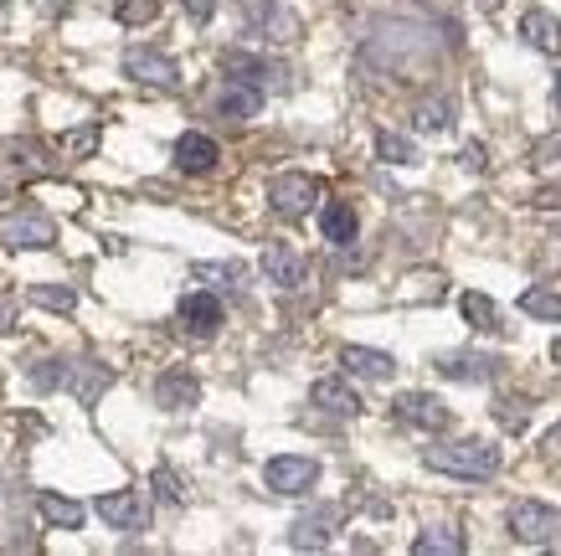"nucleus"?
<instances>
[{"label":"nucleus","mask_w":561,"mask_h":556,"mask_svg":"<svg viewBox=\"0 0 561 556\" xmlns=\"http://www.w3.org/2000/svg\"><path fill=\"white\" fill-rule=\"evenodd\" d=\"M536 206H546V212H551V206H561V191H541V196H536Z\"/></svg>","instance_id":"38"},{"label":"nucleus","mask_w":561,"mask_h":556,"mask_svg":"<svg viewBox=\"0 0 561 556\" xmlns=\"http://www.w3.org/2000/svg\"><path fill=\"white\" fill-rule=\"evenodd\" d=\"M257 109H263V88H253V83H238V78H227V88L217 93V114L221 118H253Z\"/></svg>","instance_id":"20"},{"label":"nucleus","mask_w":561,"mask_h":556,"mask_svg":"<svg viewBox=\"0 0 561 556\" xmlns=\"http://www.w3.org/2000/svg\"><path fill=\"white\" fill-rule=\"evenodd\" d=\"M32 304H42V309H57V315H68L72 304H78V294H72L68 284H36L32 288Z\"/></svg>","instance_id":"30"},{"label":"nucleus","mask_w":561,"mask_h":556,"mask_svg":"<svg viewBox=\"0 0 561 556\" xmlns=\"http://www.w3.org/2000/svg\"><path fill=\"white\" fill-rule=\"evenodd\" d=\"M257 269H263V279H268L273 288H299L305 284V258L294 253L289 242H268L263 258H257Z\"/></svg>","instance_id":"12"},{"label":"nucleus","mask_w":561,"mask_h":556,"mask_svg":"<svg viewBox=\"0 0 561 556\" xmlns=\"http://www.w3.org/2000/svg\"><path fill=\"white\" fill-rule=\"evenodd\" d=\"M181 5H186L196 21H211V16H217V0H181Z\"/></svg>","instance_id":"36"},{"label":"nucleus","mask_w":561,"mask_h":556,"mask_svg":"<svg viewBox=\"0 0 561 556\" xmlns=\"http://www.w3.org/2000/svg\"><path fill=\"white\" fill-rule=\"evenodd\" d=\"M0 191H5V181H0Z\"/></svg>","instance_id":"43"},{"label":"nucleus","mask_w":561,"mask_h":556,"mask_svg":"<svg viewBox=\"0 0 561 556\" xmlns=\"http://www.w3.org/2000/svg\"><path fill=\"white\" fill-rule=\"evenodd\" d=\"M99 135H103L99 124H83V129H68L57 145H62V155H78V160H83V155L99 150Z\"/></svg>","instance_id":"32"},{"label":"nucleus","mask_w":561,"mask_h":556,"mask_svg":"<svg viewBox=\"0 0 561 556\" xmlns=\"http://www.w3.org/2000/svg\"><path fill=\"white\" fill-rule=\"evenodd\" d=\"M546 449H557V454H561V422L551 428V433H546Z\"/></svg>","instance_id":"39"},{"label":"nucleus","mask_w":561,"mask_h":556,"mask_svg":"<svg viewBox=\"0 0 561 556\" xmlns=\"http://www.w3.org/2000/svg\"><path fill=\"white\" fill-rule=\"evenodd\" d=\"M68 382V361H42V366L32 371V387L36 392H57Z\"/></svg>","instance_id":"34"},{"label":"nucleus","mask_w":561,"mask_h":556,"mask_svg":"<svg viewBox=\"0 0 561 556\" xmlns=\"http://www.w3.org/2000/svg\"><path fill=\"white\" fill-rule=\"evenodd\" d=\"M309 402L320 407V412H330V418H360V412H366V402L356 397V387L341 382V376H320V382L309 387Z\"/></svg>","instance_id":"11"},{"label":"nucleus","mask_w":561,"mask_h":556,"mask_svg":"<svg viewBox=\"0 0 561 556\" xmlns=\"http://www.w3.org/2000/svg\"><path fill=\"white\" fill-rule=\"evenodd\" d=\"M175 320H181V330L186 336H196V340H211L221 330V299L217 294H186L181 299V309H175Z\"/></svg>","instance_id":"10"},{"label":"nucleus","mask_w":561,"mask_h":556,"mask_svg":"<svg viewBox=\"0 0 561 556\" xmlns=\"http://www.w3.org/2000/svg\"><path fill=\"white\" fill-rule=\"evenodd\" d=\"M93 510H99L103 525L129 531V536L150 525V506H145V495H139V489H108V495H99V500H93Z\"/></svg>","instance_id":"7"},{"label":"nucleus","mask_w":561,"mask_h":556,"mask_svg":"<svg viewBox=\"0 0 561 556\" xmlns=\"http://www.w3.org/2000/svg\"><path fill=\"white\" fill-rule=\"evenodd\" d=\"M557 232H561V227H557Z\"/></svg>","instance_id":"45"},{"label":"nucleus","mask_w":561,"mask_h":556,"mask_svg":"<svg viewBox=\"0 0 561 556\" xmlns=\"http://www.w3.org/2000/svg\"><path fill=\"white\" fill-rule=\"evenodd\" d=\"M108 387H114V371L93 366V361H83V366H78V376H72V392H78V402H83V407H93Z\"/></svg>","instance_id":"23"},{"label":"nucleus","mask_w":561,"mask_h":556,"mask_svg":"<svg viewBox=\"0 0 561 556\" xmlns=\"http://www.w3.org/2000/svg\"><path fill=\"white\" fill-rule=\"evenodd\" d=\"M423 464L438 474H454V479H494L505 454L484 439H459V443H438V449H423Z\"/></svg>","instance_id":"1"},{"label":"nucleus","mask_w":561,"mask_h":556,"mask_svg":"<svg viewBox=\"0 0 561 556\" xmlns=\"http://www.w3.org/2000/svg\"><path fill=\"white\" fill-rule=\"evenodd\" d=\"M341 366L351 371V376H366V382H387L391 371H397V361H391L387 351H371V345H345Z\"/></svg>","instance_id":"21"},{"label":"nucleus","mask_w":561,"mask_h":556,"mask_svg":"<svg viewBox=\"0 0 561 556\" xmlns=\"http://www.w3.org/2000/svg\"><path fill=\"white\" fill-rule=\"evenodd\" d=\"M433 366H438L443 376H454V382H490V376H500V355L443 351V355H433Z\"/></svg>","instance_id":"13"},{"label":"nucleus","mask_w":561,"mask_h":556,"mask_svg":"<svg viewBox=\"0 0 561 556\" xmlns=\"http://www.w3.org/2000/svg\"><path fill=\"white\" fill-rule=\"evenodd\" d=\"M391 412H397V422H408V428H423V433H443L448 422H454V412L433 397V392H402L397 402H391Z\"/></svg>","instance_id":"9"},{"label":"nucleus","mask_w":561,"mask_h":556,"mask_svg":"<svg viewBox=\"0 0 561 556\" xmlns=\"http://www.w3.org/2000/svg\"><path fill=\"white\" fill-rule=\"evenodd\" d=\"M268 202H273V212H278L284 222H299V217L314 212V202H320V181L305 175V170H284V175H273Z\"/></svg>","instance_id":"2"},{"label":"nucleus","mask_w":561,"mask_h":556,"mask_svg":"<svg viewBox=\"0 0 561 556\" xmlns=\"http://www.w3.org/2000/svg\"><path fill=\"white\" fill-rule=\"evenodd\" d=\"M36 510H42V521H47L51 531H78V525L88 521V510L78 506V500H68V495H57V489H42V495H36Z\"/></svg>","instance_id":"19"},{"label":"nucleus","mask_w":561,"mask_h":556,"mask_svg":"<svg viewBox=\"0 0 561 556\" xmlns=\"http://www.w3.org/2000/svg\"><path fill=\"white\" fill-rule=\"evenodd\" d=\"M551 103H557V114H561V72L551 78Z\"/></svg>","instance_id":"40"},{"label":"nucleus","mask_w":561,"mask_h":556,"mask_svg":"<svg viewBox=\"0 0 561 556\" xmlns=\"http://www.w3.org/2000/svg\"><path fill=\"white\" fill-rule=\"evenodd\" d=\"M459 166L474 170V175H484V170H490V150H484V145H463V150H459Z\"/></svg>","instance_id":"35"},{"label":"nucleus","mask_w":561,"mask_h":556,"mask_svg":"<svg viewBox=\"0 0 561 556\" xmlns=\"http://www.w3.org/2000/svg\"><path fill=\"white\" fill-rule=\"evenodd\" d=\"M520 315H536V320H551V325H561V294L557 288H526L520 294Z\"/></svg>","instance_id":"25"},{"label":"nucleus","mask_w":561,"mask_h":556,"mask_svg":"<svg viewBox=\"0 0 561 556\" xmlns=\"http://www.w3.org/2000/svg\"><path fill=\"white\" fill-rule=\"evenodd\" d=\"M114 16H119L124 26H150V21L160 16V0H114Z\"/></svg>","instance_id":"29"},{"label":"nucleus","mask_w":561,"mask_h":556,"mask_svg":"<svg viewBox=\"0 0 561 556\" xmlns=\"http://www.w3.org/2000/svg\"><path fill=\"white\" fill-rule=\"evenodd\" d=\"M11 320H16V299L0 294V330H11Z\"/></svg>","instance_id":"37"},{"label":"nucleus","mask_w":561,"mask_h":556,"mask_svg":"<svg viewBox=\"0 0 561 556\" xmlns=\"http://www.w3.org/2000/svg\"><path fill=\"white\" fill-rule=\"evenodd\" d=\"M335 525H341V510H335V506L314 510V515H299V521H294V531H289V546H294V552H324Z\"/></svg>","instance_id":"14"},{"label":"nucleus","mask_w":561,"mask_h":556,"mask_svg":"<svg viewBox=\"0 0 561 556\" xmlns=\"http://www.w3.org/2000/svg\"><path fill=\"white\" fill-rule=\"evenodd\" d=\"M412 552L417 556H459L463 552V536L454 525H427L423 536L412 541Z\"/></svg>","instance_id":"24"},{"label":"nucleus","mask_w":561,"mask_h":556,"mask_svg":"<svg viewBox=\"0 0 561 556\" xmlns=\"http://www.w3.org/2000/svg\"><path fill=\"white\" fill-rule=\"evenodd\" d=\"M0 242H5V248H26V253L51 248V242H57V222H51L47 212H36V206L5 212V217H0Z\"/></svg>","instance_id":"4"},{"label":"nucleus","mask_w":561,"mask_h":556,"mask_svg":"<svg viewBox=\"0 0 561 556\" xmlns=\"http://www.w3.org/2000/svg\"><path fill=\"white\" fill-rule=\"evenodd\" d=\"M124 78H135L145 88H175L181 83V68H175V57H165V52L135 47V52H124Z\"/></svg>","instance_id":"8"},{"label":"nucleus","mask_w":561,"mask_h":556,"mask_svg":"<svg viewBox=\"0 0 561 556\" xmlns=\"http://www.w3.org/2000/svg\"><path fill=\"white\" fill-rule=\"evenodd\" d=\"M520 36H526L530 52L561 57V21L551 16V11H526V16H520Z\"/></svg>","instance_id":"18"},{"label":"nucleus","mask_w":561,"mask_h":556,"mask_svg":"<svg viewBox=\"0 0 561 556\" xmlns=\"http://www.w3.org/2000/svg\"><path fill=\"white\" fill-rule=\"evenodd\" d=\"M217 160H221L217 139L202 135V129H186V135L175 139V170H186V175H206Z\"/></svg>","instance_id":"15"},{"label":"nucleus","mask_w":561,"mask_h":556,"mask_svg":"<svg viewBox=\"0 0 561 556\" xmlns=\"http://www.w3.org/2000/svg\"><path fill=\"white\" fill-rule=\"evenodd\" d=\"M376 155H381L387 166H412V160H417L412 139L408 135H391V129H381V135H376Z\"/></svg>","instance_id":"28"},{"label":"nucleus","mask_w":561,"mask_h":556,"mask_svg":"<svg viewBox=\"0 0 561 556\" xmlns=\"http://www.w3.org/2000/svg\"><path fill=\"white\" fill-rule=\"evenodd\" d=\"M0 11H5V0H0Z\"/></svg>","instance_id":"42"},{"label":"nucleus","mask_w":561,"mask_h":556,"mask_svg":"<svg viewBox=\"0 0 561 556\" xmlns=\"http://www.w3.org/2000/svg\"><path fill=\"white\" fill-rule=\"evenodd\" d=\"M557 155H561V145H557Z\"/></svg>","instance_id":"44"},{"label":"nucleus","mask_w":561,"mask_h":556,"mask_svg":"<svg viewBox=\"0 0 561 556\" xmlns=\"http://www.w3.org/2000/svg\"><path fill=\"white\" fill-rule=\"evenodd\" d=\"M242 11H248L253 36H263V42H299V32H305V21L284 0H242Z\"/></svg>","instance_id":"5"},{"label":"nucleus","mask_w":561,"mask_h":556,"mask_svg":"<svg viewBox=\"0 0 561 556\" xmlns=\"http://www.w3.org/2000/svg\"><path fill=\"white\" fill-rule=\"evenodd\" d=\"M320 227H324V242H335V248H351L360 232V222L356 212H351V202H330L320 212Z\"/></svg>","instance_id":"22"},{"label":"nucleus","mask_w":561,"mask_h":556,"mask_svg":"<svg viewBox=\"0 0 561 556\" xmlns=\"http://www.w3.org/2000/svg\"><path fill=\"white\" fill-rule=\"evenodd\" d=\"M221 72H227V78H238V83H253V88H263L268 78H273V83L284 78V68H278V63L253 57V52H227V57H221Z\"/></svg>","instance_id":"17"},{"label":"nucleus","mask_w":561,"mask_h":556,"mask_svg":"<svg viewBox=\"0 0 561 556\" xmlns=\"http://www.w3.org/2000/svg\"><path fill=\"white\" fill-rule=\"evenodd\" d=\"M191 273H196L202 284H217V288H227V284H238V279H242L238 263H196Z\"/></svg>","instance_id":"33"},{"label":"nucleus","mask_w":561,"mask_h":556,"mask_svg":"<svg viewBox=\"0 0 561 556\" xmlns=\"http://www.w3.org/2000/svg\"><path fill=\"white\" fill-rule=\"evenodd\" d=\"M150 485H154V495H160L165 506H186V485H181V474H175V469H165V464H160V469L150 474Z\"/></svg>","instance_id":"31"},{"label":"nucleus","mask_w":561,"mask_h":556,"mask_svg":"<svg viewBox=\"0 0 561 556\" xmlns=\"http://www.w3.org/2000/svg\"><path fill=\"white\" fill-rule=\"evenodd\" d=\"M463 320L474 325V330H500V309H494V299L490 294H463Z\"/></svg>","instance_id":"27"},{"label":"nucleus","mask_w":561,"mask_h":556,"mask_svg":"<svg viewBox=\"0 0 561 556\" xmlns=\"http://www.w3.org/2000/svg\"><path fill=\"white\" fill-rule=\"evenodd\" d=\"M154 402L165 407V412H186V407L202 402V382H196L191 371H165V376L154 382Z\"/></svg>","instance_id":"16"},{"label":"nucleus","mask_w":561,"mask_h":556,"mask_svg":"<svg viewBox=\"0 0 561 556\" xmlns=\"http://www.w3.org/2000/svg\"><path fill=\"white\" fill-rule=\"evenodd\" d=\"M551 361H561V345H551Z\"/></svg>","instance_id":"41"},{"label":"nucleus","mask_w":561,"mask_h":556,"mask_svg":"<svg viewBox=\"0 0 561 556\" xmlns=\"http://www.w3.org/2000/svg\"><path fill=\"white\" fill-rule=\"evenodd\" d=\"M263 485L273 495H309V489L320 485V464L305 454H278L263 464Z\"/></svg>","instance_id":"6"},{"label":"nucleus","mask_w":561,"mask_h":556,"mask_svg":"<svg viewBox=\"0 0 561 556\" xmlns=\"http://www.w3.org/2000/svg\"><path fill=\"white\" fill-rule=\"evenodd\" d=\"M505 521H511V536L526 541V546H551V541H561V510L541 506V500H515Z\"/></svg>","instance_id":"3"},{"label":"nucleus","mask_w":561,"mask_h":556,"mask_svg":"<svg viewBox=\"0 0 561 556\" xmlns=\"http://www.w3.org/2000/svg\"><path fill=\"white\" fill-rule=\"evenodd\" d=\"M448 124H454V103L448 99L417 103V114H412V129H417V135H443Z\"/></svg>","instance_id":"26"}]
</instances>
